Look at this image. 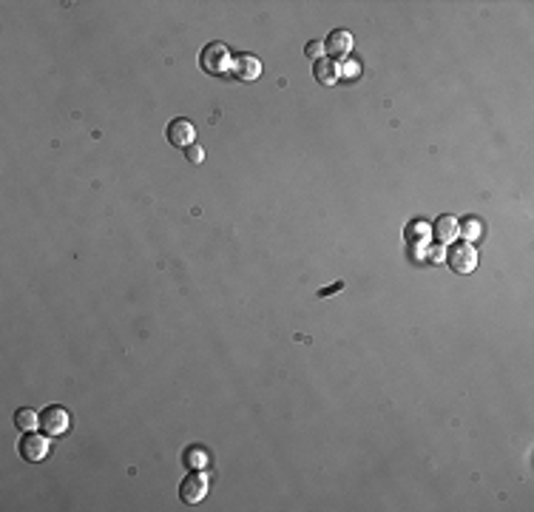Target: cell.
<instances>
[{"mask_svg":"<svg viewBox=\"0 0 534 512\" xmlns=\"http://www.w3.org/2000/svg\"><path fill=\"white\" fill-rule=\"evenodd\" d=\"M231 71H234V77H236V80H242V83H253V80H259V75H262V63H259L253 54H242V57L234 60Z\"/></svg>","mask_w":534,"mask_h":512,"instance_id":"cell-8","label":"cell"},{"mask_svg":"<svg viewBox=\"0 0 534 512\" xmlns=\"http://www.w3.org/2000/svg\"><path fill=\"white\" fill-rule=\"evenodd\" d=\"M446 262H449V268L454 273H472L478 268V254H475L472 242H457V245L449 248Z\"/></svg>","mask_w":534,"mask_h":512,"instance_id":"cell-4","label":"cell"},{"mask_svg":"<svg viewBox=\"0 0 534 512\" xmlns=\"http://www.w3.org/2000/svg\"><path fill=\"white\" fill-rule=\"evenodd\" d=\"M313 77H316L322 86H336V80L341 77V68H338V63H336V60L322 57V60H316V63H313Z\"/></svg>","mask_w":534,"mask_h":512,"instance_id":"cell-9","label":"cell"},{"mask_svg":"<svg viewBox=\"0 0 534 512\" xmlns=\"http://www.w3.org/2000/svg\"><path fill=\"white\" fill-rule=\"evenodd\" d=\"M68 427H71V416H68L65 407L51 404V407H46V410L40 413V430H43L49 438H60V435H65Z\"/></svg>","mask_w":534,"mask_h":512,"instance_id":"cell-2","label":"cell"},{"mask_svg":"<svg viewBox=\"0 0 534 512\" xmlns=\"http://www.w3.org/2000/svg\"><path fill=\"white\" fill-rule=\"evenodd\" d=\"M18 453H20V458L23 461H29V464H37V461H43L46 458V453H49V435L40 430V432H26L23 438H20V444H18Z\"/></svg>","mask_w":534,"mask_h":512,"instance_id":"cell-3","label":"cell"},{"mask_svg":"<svg viewBox=\"0 0 534 512\" xmlns=\"http://www.w3.org/2000/svg\"><path fill=\"white\" fill-rule=\"evenodd\" d=\"M199 65L208 71V75H213V77H219V75H227L231 71V65H234V57H231V49H227L224 43H208L205 46V51L199 54Z\"/></svg>","mask_w":534,"mask_h":512,"instance_id":"cell-1","label":"cell"},{"mask_svg":"<svg viewBox=\"0 0 534 512\" xmlns=\"http://www.w3.org/2000/svg\"><path fill=\"white\" fill-rule=\"evenodd\" d=\"M344 77H350V80H355V77H358V65H355V63H350V65L344 68Z\"/></svg>","mask_w":534,"mask_h":512,"instance_id":"cell-16","label":"cell"},{"mask_svg":"<svg viewBox=\"0 0 534 512\" xmlns=\"http://www.w3.org/2000/svg\"><path fill=\"white\" fill-rule=\"evenodd\" d=\"M443 256H446V254H443L440 248H435V251H432V262H443Z\"/></svg>","mask_w":534,"mask_h":512,"instance_id":"cell-17","label":"cell"},{"mask_svg":"<svg viewBox=\"0 0 534 512\" xmlns=\"http://www.w3.org/2000/svg\"><path fill=\"white\" fill-rule=\"evenodd\" d=\"M304 54H307L310 60H322L324 57V43L322 40H310L307 46H304Z\"/></svg>","mask_w":534,"mask_h":512,"instance_id":"cell-15","label":"cell"},{"mask_svg":"<svg viewBox=\"0 0 534 512\" xmlns=\"http://www.w3.org/2000/svg\"><path fill=\"white\" fill-rule=\"evenodd\" d=\"M185 160H188L191 166H199V163L205 160V149H202V145H199V142H193V145H188V149H185Z\"/></svg>","mask_w":534,"mask_h":512,"instance_id":"cell-14","label":"cell"},{"mask_svg":"<svg viewBox=\"0 0 534 512\" xmlns=\"http://www.w3.org/2000/svg\"><path fill=\"white\" fill-rule=\"evenodd\" d=\"M205 495H208V478H205L202 470H193L191 475L182 478V484H179V498H182L185 504H199Z\"/></svg>","mask_w":534,"mask_h":512,"instance_id":"cell-5","label":"cell"},{"mask_svg":"<svg viewBox=\"0 0 534 512\" xmlns=\"http://www.w3.org/2000/svg\"><path fill=\"white\" fill-rule=\"evenodd\" d=\"M165 134H168V142L177 145V149H188V145H193V139H196V128H193V123L185 120V117L171 120Z\"/></svg>","mask_w":534,"mask_h":512,"instance_id":"cell-6","label":"cell"},{"mask_svg":"<svg viewBox=\"0 0 534 512\" xmlns=\"http://www.w3.org/2000/svg\"><path fill=\"white\" fill-rule=\"evenodd\" d=\"M185 464H188L191 470H205V467H208V453H205L202 447H188Z\"/></svg>","mask_w":534,"mask_h":512,"instance_id":"cell-12","label":"cell"},{"mask_svg":"<svg viewBox=\"0 0 534 512\" xmlns=\"http://www.w3.org/2000/svg\"><path fill=\"white\" fill-rule=\"evenodd\" d=\"M15 424H18V430L32 432V430H37V427H40V413H34V410L23 407V410H18V413H15Z\"/></svg>","mask_w":534,"mask_h":512,"instance_id":"cell-11","label":"cell"},{"mask_svg":"<svg viewBox=\"0 0 534 512\" xmlns=\"http://www.w3.org/2000/svg\"><path fill=\"white\" fill-rule=\"evenodd\" d=\"M457 219L454 216H449V213H443V216H438L435 219V228H432V234H435V239L440 242V245H449V242H454L457 239Z\"/></svg>","mask_w":534,"mask_h":512,"instance_id":"cell-10","label":"cell"},{"mask_svg":"<svg viewBox=\"0 0 534 512\" xmlns=\"http://www.w3.org/2000/svg\"><path fill=\"white\" fill-rule=\"evenodd\" d=\"M324 51H327V57L330 60H344L350 51H352V35L347 32V29H336V32H330V37L324 40Z\"/></svg>","mask_w":534,"mask_h":512,"instance_id":"cell-7","label":"cell"},{"mask_svg":"<svg viewBox=\"0 0 534 512\" xmlns=\"http://www.w3.org/2000/svg\"><path fill=\"white\" fill-rule=\"evenodd\" d=\"M481 231H483V225H481V219H464V225H457V237H464V239H478L481 237Z\"/></svg>","mask_w":534,"mask_h":512,"instance_id":"cell-13","label":"cell"}]
</instances>
